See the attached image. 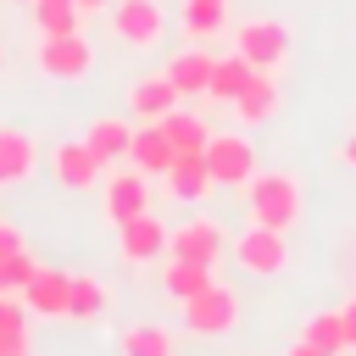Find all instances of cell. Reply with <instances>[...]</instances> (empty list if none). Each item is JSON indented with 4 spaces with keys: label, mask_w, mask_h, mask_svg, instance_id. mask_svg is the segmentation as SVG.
<instances>
[{
    "label": "cell",
    "mask_w": 356,
    "mask_h": 356,
    "mask_svg": "<svg viewBox=\"0 0 356 356\" xmlns=\"http://www.w3.org/2000/svg\"><path fill=\"white\" fill-rule=\"evenodd\" d=\"M300 206H306V200H300V178H295V172H284V167L250 172V184H245V211H250V222L289 234V228L300 222Z\"/></svg>",
    "instance_id": "6da1fadb"
},
{
    "label": "cell",
    "mask_w": 356,
    "mask_h": 356,
    "mask_svg": "<svg viewBox=\"0 0 356 356\" xmlns=\"http://www.w3.org/2000/svg\"><path fill=\"white\" fill-rule=\"evenodd\" d=\"M228 22V0H184V33L189 39H211Z\"/></svg>",
    "instance_id": "cb8c5ba5"
},
{
    "label": "cell",
    "mask_w": 356,
    "mask_h": 356,
    "mask_svg": "<svg viewBox=\"0 0 356 356\" xmlns=\"http://www.w3.org/2000/svg\"><path fill=\"white\" fill-rule=\"evenodd\" d=\"M33 67H39L44 78L72 83V78H83V72L95 67V50H89L83 33H39V44H33Z\"/></svg>",
    "instance_id": "5b68a950"
},
{
    "label": "cell",
    "mask_w": 356,
    "mask_h": 356,
    "mask_svg": "<svg viewBox=\"0 0 356 356\" xmlns=\"http://www.w3.org/2000/svg\"><path fill=\"white\" fill-rule=\"evenodd\" d=\"M167 222L156 217V211H139V217H128V222H117V256L128 261V267H145V261H167Z\"/></svg>",
    "instance_id": "9c48e42d"
},
{
    "label": "cell",
    "mask_w": 356,
    "mask_h": 356,
    "mask_svg": "<svg viewBox=\"0 0 356 356\" xmlns=\"http://www.w3.org/2000/svg\"><path fill=\"white\" fill-rule=\"evenodd\" d=\"M28 11H33V28L39 33H78V0H28Z\"/></svg>",
    "instance_id": "d4e9b609"
},
{
    "label": "cell",
    "mask_w": 356,
    "mask_h": 356,
    "mask_svg": "<svg viewBox=\"0 0 356 356\" xmlns=\"http://www.w3.org/2000/svg\"><path fill=\"white\" fill-rule=\"evenodd\" d=\"M0 356H28V334L22 339H0Z\"/></svg>",
    "instance_id": "d6a6232c"
},
{
    "label": "cell",
    "mask_w": 356,
    "mask_h": 356,
    "mask_svg": "<svg viewBox=\"0 0 356 356\" xmlns=\"http://www.w3.org/2000/svg\"><path fill=\"white\" fill-rule=\"evenodd\" d=\"M339 323H345V350H356V295L339 306Z\"/></svg>",
    "instance_id": "f546056e"
},
{
    "label": "cell",
    "mask_w": 356,
    "mask_h": 356,
    "mask_svg": "<svg viewBox=\"0 0 356 356\" xmlns=\"http://www.w3.org/2000/svg\"><path fill=\"white\" fill-rule=\"evenodd\" d=\"M11 6H28V0H11Z\"/></svg>",
    "instance_id": "d590c367"
},
{
    "label": "cell",
    "mask_w": 356,
    "mask_h": 356,
    "mask_svg": "<svg viewBox=\"0 0 356 356\" xmlns=\"http://www.w3.org/2000/svg\"><path fill=\"white\" fill-rule=\"evenodd\" d=\"M161 189H167L172 200H184V206H200V200L217 189V178L206 172V156L195 150V156H172V167L161 172Z\"/></svg>",
    "instance_id": "4fadbf2b"
},
{
    "label": "cell",
    "mask_w": 356,
    "mask_h": 356,
    "mask_svg": "<svg viewBox=\"0 0 356 356\" xmlns=\"http://www.w3.org/2000/svg\"><path fill=\"white\" fill-rule=\"evenodd\" d=\"M22 334H28V306L0 289V339H22Z\"/></svg>",
    "instance_id": "f1b7e54d"
},
{
    "label": "cell",
    "mask_w": 356,
    "mask_h": 356,
    "mask_svg": "<svg viewBox=\"0 0 356 356\" xmlns=\"http://www.w3.org/2000/svg\"><path fill=\"white\" fill-rule=\"evenodd\" d=\"M284 356H339V350H323V345H312V339H295Z\"/></svg>",
    "instance_id": "1f68e13d"
},
{
    "label": "cell",
    "mask_w": 356,
    "mask_h": 356,
    "mask_svg": "<svg viewBox=\"0 0 356 356\" xmlns=\"http://www.w3.org/2000/svg\"><path fill=\"white\" fill-rule=\"evenodd\" d=\"M33 167H39V139H33L28 128L0 122V189L28 184V178H33Z\"/></svg>",
    "instance_id": "7c38bea8"
},
{
    "label": "cell",
    "mask_w": 356,
    "mask_h": 356,
    "mask_svg": "<svg viewBox=\"0 0 356 356\" xmlns=\"http://www.w3.org/2000/svg\"><path fill=\"white\" fill-rule=\"evenodd\" d=\"M250 72H256V67H250L239 50L217 56V61H211V83H206V100H228V106H234V95L250 83Z\"/></svg>",
    "instance_id": "7402d4cb"
},
{
    "label": "cell",
    "mask_w": 356,
    "mask_h": 356,
    "mask_svg": "<svg viewBox=\"0 0 356 356\" xmlns=\"http://www.w3.org/2000/svg\"><path fill=\"white\" fill-rule=\"evenodd\" d=\"M211 61L217 56H206V50H178L172 61H167V78H172V89L189 100V95H206V83H211Z\"/></svg>",
    "instance_id": "44dd1931"
},
{
    "label": "cell",
    "mask_w": 356,
    "mask_h": 356,
    "mask_svg": "<svg viewBox=\"0 0 356 356\" xmlns=\"http://www.w3.org/2000/svg\"><path fill=\"white\" fill-rule=\"evenodd\" d=\"M172 139L161 134V122H134V145H128V161L145 172V178H161L172 167Z\"/></svg>",
    "instance_id": "2e32d148"
},
{
    "label": "cell",
    "mask_w": 356,
    "mask_h": 356,
    "mask_svg": "<svg viewBox=\"0 0 356 356\" xmlns=\"http://www.w3.org/2000/svg\"><path fill=\"white\" fill-rule=\"evenodd\" d=\"M139 211H150V178H145L134 161H122V167L106 178V217H111V222H128V217H139Z\"/></svg>",
    "instance_id": "30bf717a"
},
{
    "label": "cell",
    "mask_w": 356,
    "mask_h": 356,
    "mask_svg": "<svg viewBox=\"0 0 356 356\" xmlns=\"http://www.w3.org/2000/svg\"><path fill=\"white\" fill-rule=\"evenodd\" d=\"M11 250H22V234H17V228H11L6 217H0V261H6Z\"/></svg>",
    "instance_id": "4dcf8cb0"
},
{
    "label": "cell",
    "mask_w": 356,
    "mask_h": 356,
    "mask_svg": "<svg viewBox=\"0 0 356 356\" xmlns=\"http://www.w3.org/2000/svg\"><path fill=\"white\" fill-rule=\"evenodd\" d=\"M67 289H72V273H61V267H39V273L22 284V306H28V317H67Z\"/></svg>",
    "instance_id": "5bb4252c"
},
{
    "label": "cell",
    "mask_w": 356,
    "mask_h": 356,
    "mask_svg": "<svg viewBox=\"0 0 356 356\" xmlns=\"http://www.w3.org/2000/svg\"><path fill=\"white\" fill-rule=\"evenodd\" d=\"M211 278H217V273H211L206 261H178V256H167V267H161V289H167L178 306H184L189 295H200Z\"/></svg>",
    "instance_id": "603a6c76"
},
{
    "label": "cell",
    "mask_w": 356,
    "mask_h": 356,
    "mask_svg": "<svg viewBox=\"0 0 356 356\" xmlns=\"http://www.w3.org/2000/svg\"><path fill=\"white\" fill-rule=\"evenodd\" d=\"M78 11H83V17H95V11H111V0H78Z\"/></svg>",
    "instance_id": "836d02e7"
},
{
    "label": "cell",
    "mask_w": 356,
    "mask_h": 356,
    "mask_svg": "<svg viewBox=\"0 0 356 356\" xmlns=\"http://www.w3.org/2000/svg\"><path fill=\"white\" fill-rule=\"evenodd\" d=\"M172 106H184V95L172 89L167 72H150V78H139V83L128 89V111H134V122H161Z\"/></svg>",
    "instance_id": "9a60e30c"
},
{
    "label": "cell",
    "mask_w": 356,
    "mask_h": 356,
    "mask_svg": "<svg viewBox=\"0 0 356 356\" xmlns=\"http://www.w3.org/2000/svg\"><path fill=\"white\" fill-rule=\"evenodd\" d=\"M33 273H39V261H33L28 250H11V256L0 261V289H6V295H22V284H28Z\"/></svg>",
    "instance_id": "83f0119b"
},
{
    "label": "cell",
    "mask_w": 356,
    "mask_h": 356,
    "mask_svg": "<svg viewBox=\"0 0 356 356\" xmlns=\"http://www.w3.org/2000/svg\"><path fill=\"white\" fill-rule=\"evenodd\" d=\"M50 172H56V184L61 189H72V195H83V189H95L100 184V161H95V150L83 145V139H67V145H56L50 150Z\"/></svg>",
    "instance_id": "8fae6325"
},
{
    "label": "cell",
    "mask_w": 356,
    "mask_h": 356,
    "mask_svg": "<svg viewBox=\"0 0 356 356\" xmlns=\"http://www.w3.org/2000/svg\"><path fill=\"white\" fill-rule=\"evenodd\" d=\"M234 111H239V122H245V128L267 122V117L278 111V78H273V72H250V83L234 95Z\"/></svg>",
    "instance_id": "ac0fdd59"
},
{
    "label": "cell",
    "mask_w": 356,
    "mask_h": 356,
    "mask_svg": "<svg viewBox=\"0 0 356 356\" xmlns=\"http://www.w3.org/2000/svg\"><path fill=\"white\" fill-rule=\"evenodd\" d=\"M161 134L172 139V150H178V156H195V150H206L211 122H206L200 111H189V106H172V111L161 117Z\"/></svg>",
    "instance_id": "d6986e66"
},
{
    "label": "cell",
    "mask_w": 356,
    "mask_h": 356,
    "mask_svg": "<svg viewBox=\"0 0 356 356\" xmlns=\"http://www.w3.org/2000/svg\"><path fill=\"white\" fill-rule=\"evenodd\" d=\"M206 172L217 178V189H245L250 184V172H256V150H250V139L245 134H217L211 128V139H206Z\"/></svg>",
    "instance_id": "277c9868"
},
{
    "label": "cell",
    "mask_w": 356,
    "mask_h": 356,
    "mask_svg": "<svg viewBox=\"0 0 356 356\" xmlns=\"http://www.w3.org/2000/svg\"><path fill=\"white\" fill-rule=\"evenodd\" d=\"M184 328H189V334H200V339H217V334L239 328V295H234L222 278H211L200 295H189V300H184Z\"/></svg>",
    "instance_id": "7a4b0ae2"
},
{
    "label": "cell",
    "mask_w": 356,
    "mask_h": 356,
    "mask_svg": "<svg viewBox=\"0 0 356 356\" xmlns=\"http://www.w3.org/2000/svg\"><path fill=\"white\" fill-rule=\"evenodd\" d=\"M222 250H228V234H222V222L206 217V211H195L189 222H178V228L167 234V256H178V261H206V267H217Z\"/></svg>",
    "instance_id": "8992f818"
},
{
    "label": "cell",
    "mask_w": 356,
    "mask_h": 356,
    "mask_svg": "<svg viewBox=\"0 0 356 356\" xmlns=\"http://www.w3.org/2000/svg\"><path fill=\"white\" fill-rule=\"evenodd\" d=\"M228 250H234V261H239L250 278H278V273L289 267V239H284L278 228H261V222H250L245 234H234Z\"/></svg>",
    "instance_id": "3957f363"
},
{
    "label": "cell",
    "mask_w": 356,
    "mask_h": 356,
    "mask_svg": "<svg viewBox=\"0 0 356 356\" xmlns=\"http://www.w3.org/2000/svg\"><path fill=\"white\" fill-rule=\"evenodd\" d=\"M106 306H111V289H106L100 278H89V273H72L67 317H72V323H100V317H106Z\"/></svg>",
    "instance_id": "ffe728a7"
},
{
    "label": "cell",
    "mask_w": 356,
    "mask_h": 356,
    "mask_svg": "<svg viewBox=\"0 0 356 356\" xmlns=\"http://www.w3.org/2000/svg\"><path fill=\"white\" fill-rule=\"evenodd\" d=\"M0 67H6V44H0Z\"/></svg>",
    "instance_id": "e575fe53"
},
{
    "label": "cell",
    "mask_w": 356,
    "mask_h": 356,
    "mask_svg": "<svg viewBox=\"0 0 356 356\" xmlns=\"http://www.w3.org/2000/svg\"><path fill=\"white\" fill-rule=\"evenodd\" d=\"M300 339H312V345L345 356V323H339V306H334V312H312V317L300 323Z\"/></svg>",
    "instance_id": "484cf974"
},
{
    "label": "cell",
    "mask_w": 356,
    "mask_h": 356,
    "mask_svg": "<svg viewBox=\"0 0 356 356\" xmlns=\"http://www.w3.org/2000/svg\"><path fill=\"white\" fill-rule=\"evenodd\" d=\"M234 50L256 67V72H278V61L289 56V28L284 22H267V17H250L234 28Z\"/></svg>",
    "instance_id": "52a82bcc"
},
{
    "label": "cell",
    "mask_w": 356,
    "mask_h": 356,
    "mask_svg": "<svg viewBox=\"0 0 356 356\" xmlns=\"http://www.w3.org/2000/svg\"><path fill=\"white\" fill-rule=\"evenodd\" d=\"M111 33H117L122 44H134V50L161 44V33H167L161 0H111Z\"/></svg>",
    "instance_id": "ba28073f"
},
{
    "label": "cell",
    "mask_w": 356,
    "mask_h": 356,
    "mask_svg": "<svg viewBox=\"0 0 356 356\" xmlns=\"http://www.w3.org/2000/svg\"><path fill=\"white\" fill-rule=\"evenodd\" d=\"M83 145L95 150L100 167H122L128 161V145H134V122L128 117H100V122H89Z\"/></svg>",
    "instance_id": "e0dca14e"
},
{
    "label": "cell",
    "mask_w": 356,
    "mask_h": 356,
    "mask_svg": "<svg viewBox=\"0 0 356 356\" xmlns=\"http://www.w3.org/2000/svg\"><path fill=\"white\" fill-rule=\"evenodd\" d=\"M122 356H172V334H167V328L139 323V328H128V334H122Z\"/></svg>",
    "instance_id": "4316f807"
}]
</instances>
